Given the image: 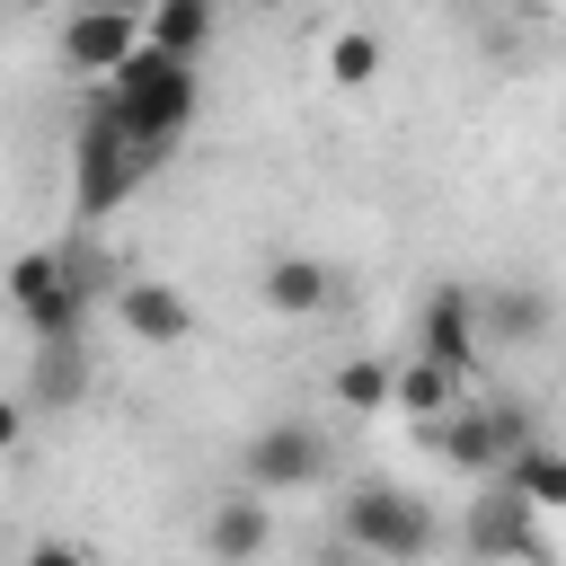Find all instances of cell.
I'll return each mask as SVG.
<instances>
[{
    "instance_id": "obj_12",
    "label": "cell",
    "mask_w": 566,
    "mask_h": 566,
    "mask_svg": "<svg viewBox=\"0 0 566 566\" xmlns=\"http://www.w3.org/2000/svg\"><path fill=\"white\" fill-rule=\"evenodd\" d=\"M451 407H460V380H451L433 354H407V363L389 371V416H407L416 433H433Z\"/></svg>"
},
{
    "instance_id": "obj_20",
    "label": "cell",
    "mask_w": 566,
    "mask_h": 566,
    "mask_svg": "<svg viewBox=\"0 0 566 566\" xmlns=\"http://www.w3.org/2000/svg\"><path fill=\"white\" fill-rule=\"evenodd\" d=\"M18 433H27V407H18V398H0V451H18Z\"/></svg>"
},
{
    "instance_id": "obj_8",
    "label": "cell",
    "mask_w": 566,
    "mask_h": 566,
    "mask_svg": "<svg viewBox=\"0 0 566 566\" xmlns=\"http://www.w3.org/2000/svg\"><path fill=\"white\" fill-rule=\"evenodd\" d=\"M115 318H124V336H142L150 354H177V345L195 336V301H186L177 283H159V274L115 283Z\"/></svg>"
},
{
    "instance_id": "obj_13",
    "label": "cell",
    "mask_w": 566,
    "mask_h": 566,
    "mask_svg": "<svg viewBox=\"0 0 566 566\" xmlns=\"http://www.w3.org/2000/svg\"><path fill=\"white\" fill-rule=\"evenodd\" d=\"M212 27H221V0H142V44H159L177 62H203Z\"/></svg>"
},
{
    "instance_id": "obj_11",
    "label": "cell",
    "mask_w": 566,
    "mask_h": 566,
    "mask_svg": "<svg viewBox=\"0 0 566 566\" xmlns=\"http://www.w3.org/2000/svg\"><path fill=\"white\" fill-rule=\"evenodd\" d=\"M256 292H265V310L274 318H318L327 301H336V274L318 265V256H265V274H256Z\"/></svg>"
},
{
    "instance_id": "obj_6",
    "label": "cell",
    "mask_w": 566,
    "mask_h": 566,
    "mask_svg": "<svg viewBox=\"0 0 566 566\" xmlns=\"http://www.w3.org/2000/svg\"><path fill=\"white\" fill-rule=\"evenodd\" d=\"M142 53V9L133 0H88L62 18V71L71 80H115Z\"/></svg>"
},
{
    "instance_id": "obj_10",
    "label": "cell",
    "mask_w": 566,
    "mask_h": 566,
    "mask_svg": "<svg viewBox=\"0 0 566 566\" xmlns=\"http://www.w3.org/2000/svg\"><path fill=\"white\" fill-rule=\"evenodd\" d=\"M469 548H478V557H539L531 504H522L504 478H478V495H469Z\"/></svg>"
},
{
    "instance_id": "obj_1",
    "label": "cell",
    "mask_w": 566,
    "mask_h": 566,
    "mask_svg": "<svg viewBox=\"0 0 566 566\" xmlns=\"http://www.w3.org/2000/svg\"><path fill=\"white\" fill-rule=\"evenodd\" d=\"M106 115L133 133V150H142L150 168H168L177 133L195 124V62H177V53L142 44V53H133V62L106 80Z\"/></svg>"
},
{
    "instance_id": "obj_15",
    "label": "cell",
    "mask_w": 566,
    "mask_h": 566,
    "mask_svg": "<svg viewBox=\"0 0 566 566\" xmlns=\"http://www.w3.org/2000/svg\"><path fill=\"white\" fill-rule=\"evenodd\" d=\"M88 398V345L80 336H44L35 371H27V407H80Z\"/></svg>"
},
{
    "instance_id": "obj_16",
    "label": "cell",
    "mask_w": 566,
    "mask_h": 566,
    "mask_svg": "<svg viewBox=\"0 0 566 566\" xmlns=\"http://www.w3.org/2000/svg\"><path fill=\"white\" fill-rule=\"evenodd\" d=\"M531 513H566V451H548V442H522L504 469H495Z\"/></svg>"
},
{
    "instance_id": "obj_5",
    "label": "cell",
    "mask_w": 566,
    "mask_h": 566,
    "mask_svg": "<svg viewBox=\"0 0 566 566\" xmlns=\"http://www.w3.org/2000/svg\"><path fill=\"white\" fill-rule=\"evenodd\" d=\"M327 469H336V451H327V433L301 424V416L256 424L248 451H239V486H256V495H310V486H327Z\"/></svg>"
},
{
    "instance_id": "obj_9",
    "label": "cell",
    "mask_w": 566,
    "mask_h": 566,
    "mask_svg": "<svg viewBox=\"0 0 566 566\" xmlns=\"http://www.w3.org/2000/svg\"><path fill=\"white\" fill-rule=\"evenodd\" d=\"M203 557L212 566H256L265 548H274V504L256 495V486H239V495H212V513H203Z\"/></svg>"
},
{
    "instance_id": "obj_17",
    "label": "cell",
    "mask_w": 566,
    "mask_h": 566,
    "mask_svg": "<svg viewBox=\"0 0 566 566\" xmlns=\"http://www.w3.org/2000/svg\"><path fill=\"white\" fill-rule=\"evenodd\" d=\"M336 407L363 424V416H389V363L380 354H354V363H336Z\"/></svg>"
},
{
    "instance_id": "obj_3",
    "label": "cell",
    "mask_w": 566,
    "mask_h": 566,
    "mask_svg": "<svg viewBox=\"0 0 566 566\" xmlns=\"http://www.w3.org/2000/svg\"><path fill=\"white\" fill-rule=\"evenodd\" d=\"M142 177H159V168L133 150V133H124V124L106 115V97H97V106H88V124H80V142H71V212H88V221H97V212H115Z\"/></svg>"
},
{
    "instance_id": "obj_21",
    "label": "cell",
    "mask_w": 566,
    "mask_h": 566,
    "mask_svg": "<svg viewBox=\"0 0 566 566\" xmlns=\"http://www.w3.org/2000/svg\"><path fill=\"white\" fill-rule=\"evenodd\" d=\"M239 9H283V0H239Z\"/></svg>"
},
{
    "instance_id": "obj_7",
    "label": "cell",
    "mask_w": 566,
    "mask_h": 566,
    "mask_svg": "<svg viewBox=\"0 0 566 566\" xmlns=\"http://www.w3.org/2000/svg\"><path fill=\"white\" fill-rule=\"evenodd\" d=\"M416 354H433L451 380H469V371L486 363V336H478V292L442 283V292L424 301V318H416Z\"/></svg>"
},
{
    "instance_id": "obj_19",
    "label": "cell",
    "mask_w": 566,
    "mask_h": 566,
    "mask_svg": "<svg viewBox=\"0 0 566 566\" xmlns=\"http://www.w3.org/2000/svg\"><path fill=\"white\" fill-rule=\"evenodd\" d=\"M18 566H88V548H80V539H35Z\"/></svg>"
},
{
    "instance_id": "obj_18",
    "label": "cell",
    "mask_w": 566,
    "mask_h": 566,
    "mask_svg": "<svg viewBox=\"0 0 566 566\" xmlns=\"http://www.w3.org/2000/svg\"><path fill=\"white\" fill-rule=\"evenodd\" d=\"M327 80H336V88H371V80H380V35H363V27L327 35Z\"/></svg>"
},
{
    "instance_id": "obj_2",
    "label": "cell",
    "mask_w": 566,
    "mask_h": 566,
    "mask_svg": "<svg viewBox=\"0 0 566 566\" xmlns=\"http://www.w3.org/2000/svg\"><path fill=\"white\" fill-rule=\"evenodd\" d=\"M336 531L363 548V557H380V566H416L442 531H433V504L416 495V486H398V478H363L345 504H336Z\"/></svg>"
},
{
    "instance_id": "obj_14",
    "label": "cell",
    "mask_w": 566,
    "mask_h": 566,
    "mask_svg": "<svg viewBox=\"0 0 566 566\" xmlns=\"http://www.w3.org/2000/svg\"><path fill=\"white\" fill-rule=\"evenodd\" d=\"M478 336H486V345H539V336H548V292H539V283H495V292H478Z\"/></svg>"
},
{
    "instance_id": "obj_4",
    "label": "cell",
    "mask_w": 566,
    "mask_h": 566,
    "mask_svg": "<svg viewBox=\"0 0 566 566\" xmlns=\"http://www.w3.org/2000/svg\"><path fill=\"white\" fill-rule=\"evenodd\" d=\"M424 442H433L460 478H495V469H504L522 442H539V433H531V407H522V398H478V407H451Z\"/></svg>"
}]
</instances>
